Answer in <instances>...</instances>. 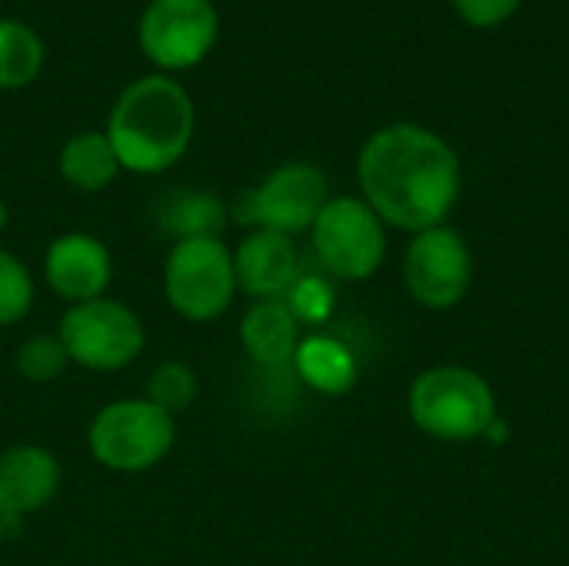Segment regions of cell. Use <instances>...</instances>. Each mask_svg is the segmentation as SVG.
<instances>
[{
  "instance_id": "cell-19",
  "label": "cell",
  "mask_w": 569,
  "mask_h": 566,
  "mask_svg": "<svg viewBox=\"0 0 569 566\" xmlns=\"http://www.w3.org/2000/svg\"><path fill=\"white\" fill-rule=\"evenodd\" d=\"M70 357L60 344V337H50V334H40V337H30L17 347V357H13V367L23 380L30 384H50L57 380L63 370H67Z\"/></svg>"
},
{
  "instance_id": "cell-12",
  "label": "cell",
  "mask_w": 569,
  "mask_h": 566,
  "mask_svg": "<svg viewBox=\"0 0 569 566\" xmlns=\"http://www.w3.org/2000/svg\"><path fill=\"white\" fill-rule=\"evenodd\" d=\"M43 277L57 297H63L70 307L87 304L107 294L113 277V260L107 244H100L90 234H63L50 240L43 254Z\"/></svg>"
},
{
  "instance_id": "cell-17",
  "label": "cell",
  "mask_w": 569,
  "mask_h": 566,
  "mask_svg": "<svg viewBox=\"0 0 569 566\" xmlns=\"http://www.w3.org/2000/svg\"><path fill=\"white\" fill-rule=\"evenodd\" d=\"M120 173V160L113 153V143L103 130L77 133L60 150V177L83 193H97L113 183Z\"/></svg>"
},
{
  "instance_id": "cell-20",
  "label": "cell",
  "mask_w": 569,
  "mask_h": 566,
  "mask_svg": "<svg viewBox=\"0 0 569 566\" xmlns=\"http://www.w3.org/2000/svg\"><path fill=\"white\" fill-rule=\"evenodd\" d=\"M197 397V377L187 364H160L150 380H147V400L157 404L160 410H167L170 417H177L180 410H187Z\"/></svg>"
},
{
  "instance_id": "cell-18",
  "label": "cell",
  "mask_w": 569,
  "mask_h": 566,
  "mask_svg": "<svg viewBox=\"0 0 569 566\" xmlns=\"http://www.w3.org/2000/svg\"><path fill=\"white\" fill-rule=\"evenodd\" d=\"M43 67V40L20 20L0 17V90H20Z\"/></svg>"
},
{
  "instance_id": "cell-5",
  "label": "cell",
  "mask_w": 569,
  "mask_h": 566,
  "mask_svg": "<svg viewBox=\"0 0 569 566\" xmlns=\"http://www.w3.org/2000/svg\"><path fill=\"white\" fill-rule=\"evenodd\" d=\"M163 294L170 307L197 324L227 314L237 294L233 254L220 237L177 240L163 264Z\"/></svg>"
},
{
  "instance_id": "cell-21",
  "label": "cell",
  "mask_w": 569,
  "mask_h": 566,
  "mask_svg": "<svg viewBox=\"0 0 569 566\" xmlns=\"http://www.w3.org/2000/svg\"><path fill=\"white\" fill-rule=\"evenodd\" d=\"M33 307V277L20 257L0 250V327H10L27 317Z\"/></svg>"
},
{
  "instance_id": "cell-13",
  "label": "cell",
  "mask_w": 569,
  "mask_h": 566,
  "mask_svg": "<svg viewBox=\"0 0 569 566\" xmlns=\"http://www.w3.org/2000/svg\"><path fill=\"white\" fill-rule=\"evenodd\" d=\"M237 287L257 300H280L300 277V257L287 234L250 230L233 254Z\"/></svg>"
},
{
  "instance_id": "cell-11",
  "label": "cell",
  "mask_w": 569,
  "mask_h": 566,
  "mask_svg": "<svg viewBox=\"0 0 569 566\" xmlns=\"http://www.w3.org/2000/svg\"><path fill=\"white\" fill-rule=\"evenodd\" d=\"M60 490V460L47 447L20 444L0 454V537H13L20 524L43 510Z\"/></svg>"
},
{
  "instance_id": "cell-10",
  "label": "cell",
  "mask_w": 569,
  "mask_h": 566,
  "mask_svg": "<svg viewBox=\"0 0 569 566\" xmlns=\"http://www.w3.org/2000/svg\"><path fill=\"white\" fill-rule=\"evenodd\" d=\"M403 280L413 300L433 310H447L463 300L470 287V250L450 227H430L407 247Z\"/></svg>"
},
{
  "instance_id": "cell-23",
  "label": "cell",
  "mask_w": 569,
  "mask_h": 566,
  "mask_svg": "<svg viewBox=\"0 0 569 566\" xmlns=\"http://www.w3.org/2000/svg\"><path fill=\"white\" fill-rule=\"evenodd\" d=\"M520 7H523V0H453V10L460 13V20L477 30L507 23Z\"/></svg>"
},
{
  "instance_id": "cell-3",
  "label": "cell",
  "mask_w": 569,
  "mask_h": 566,
  "mask_svg": "<svg viewBox=\"0 0 569 566\" xmlns=\"http://www.w3.org/2000/svg\"><path fill=\"white\" fill-rule=\"evenodd\" d=\"M177 440V420L147 397L107 404L87 434L90 454L100 467L117 474H140L157 467Z\"/></svg>"
},
{
  "instance_id": "cell-9",
  "label": "cell",
  "mask_w": 569,
  "mask_h": 566,
  "mask_svg": "<svg viewBox=\"0 0 569 566\" xmlns=\"http://www.w3.org/2000/svg\"><path fill=\"white\" fill-rule=\"evenodd\" d=\"M327 200L330 197L323 170L307 160H293L280 163L253 190H247L237 203V217L243 224H253L257 230H277L293 237L313 227Z\"/></svg>"
},
{
  "instance_id": "cell-16",
  "label": "cell",
  "mask_w": 569,
  "mask_h": 566,
  "mask_svg": "<svg viewBox=\"0 0 569 566\" xmlns=\"http://www.w3.org/2000/svg\"><path fill=\"white\" fill-rule=\"evenodd\" d=\"M290 364L297 367V377L307 387H313L317 394H327V397H340L357 384L353 354L340 340L323 337V334H313V337L300 340Z\"/></svg>"
},
{
  "instance_id": "cell-22",
  "label": "cell",
  "mask_w": 569,
  "mask_h": 566,
  "mask_svg": "<svg viewBox=\"0 0 569 566\" xmlns=\"http://www.w3.org/2000/svg\"><path fill=\"white\" fill-rule=\"evenodd\" d=\"M287 307L297 317V324H323L333 310V287L323 277L300 274L287 290Z\"/></svg>"
},
{
  "instance_id": "cell-14",
  "label": "cell",
  "mask_w": 569,
  "mask_h": 566,
  "mask_svg": "<svg viewBox=\"0 0 569 566\" xmlns=\"http://www.w3.org/2000/svg\"><path fill=\"white\" fill-rule=\"evenodd\" d=\"M240 340L247 354L263 367H283L293 360L300 344V324L287 300H257L240 324Z\"/></svg>"
},
{
  "instance_id": "cell-4",
  "label": "cell",
  "mask_w": 569,
  "mask_h": 566,
  "mask_svg": "<svg viewBox=\"0 0 569 566\" xmlns=\"http://www.w3.org/2000/svg\"><path fill=\"white\" fill-rule=\"evenodd\" d=\"M413 424L437 440H473L487 434L497 417L490 384L463 367H437L410 387Z\"/></svg>"
},
{
  "instance_id": "cell-7",
  "label": "cell",
  "mask_w": 569,
  "mask_h": 566,
  "mask_svg": "<svg viewBox=\"0 0 569 566\" xmlns=\"http://www.w3.org/2000/svg\"><path fill=\"white\" fill-rule=\"evenodd\" d=\"M313 250L320 264L343 280H367L387 254L383 220L360 197H333L313 220Z\"/></svg>"
},
{
  "instance_id": "cell-24",
  "label": "cell",
  "mask_w": 569,
  "mask_h": 566,
  "mask_svg": "<svg viewBox=\"0 0 569 566\" xmlns=\"http://www.w3.org/2000/svg\"><path fill=\"white\" fill-rule=\"evenodd\" d=\"M7 220H10V210H7V203L0 200V234L7 230Z\"/></svg>"
},
{
  "instance_id": "cell-6",
  "label": "cell",
  "mask_w": 569,
  "mask_h": 566,
  "mask_svg": "<svg viewBox=\"0 0 569 566\" xmlns=\"http://www.w3.org/2000/svg\"><path fill=\"white\" fill-rule=\"evenodd\" d=\"M70 364L87 370H120L133 364L147 344L140 317L110 297H97L87 304H73L57 330Z\"/></svg>"
},
{
  "instance_id": "cell-2",
  "label": "cell",
  "mask_w": 569,
  "mask_h": 566,
  "mask_svg": "<svg viewBox=\"0 0 569 566\" xmlns=\"http://www.w3.org/2000/svg\"><path fill=\"white\" fill-rule=\"evenodd\" d=\"M197 110L190 93L163 73L133 80L113 103L107 137L120 160V170L163 173L193 140Z\"/></svg>"
},
{
  "instance_id": "cell-8",
  "label": "cell",
  "mask_w": 569,
  "mask_h": 566,
  "mask_svg": "<svg viewBox=\"0 0 569 566\" xmlns=\"http://www.w3.org/2000/svg\"><path fill=\"white\" fill-rule=\"evenodd\" d=\"M220 13L213 0H150L137 23L143 57L160 70H190L217 43Z\"/></svg>"
},
{
  "instance_id": "cell-15",
  "label": "cell",
  "mask_w": 569,
  "mask_h": 566,
  "mask_svg": "<svg viewBox=\"0 0 569 566\" xmlns=\"http://www.w3.org/2000/svg\"><path fill=\"white\" fill-rule=\"evenodd\" d=\"M227 203L210 190L177 187L157 200V224L173 240L220 237L227 227Z\"/></svg>"
},
{
  "instance_id": "cell-1",
  "label": "cell",
  "mask_w": 569,
  "mask_h": 566,
  "mask_svg": "<svg viewBox=\"0 0 569 566\" xmlns=\"http://www.w3.org/2000/svg\"><path fill=\"white\" fill-rule=\"evenodd\" d=\"M357 177L383 224L417 234L440 227L460 197L457 150L420 123L377 130L357 157Z\"/></svg>"
}]
</instances>
